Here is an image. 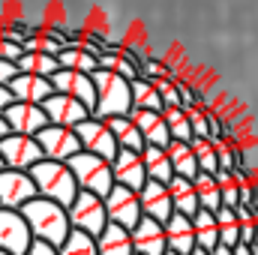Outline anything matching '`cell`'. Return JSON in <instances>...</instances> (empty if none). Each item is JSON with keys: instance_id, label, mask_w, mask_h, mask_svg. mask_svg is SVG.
Masks as SVG:
<instances>
[{"instance_id": "cell-33", "label": "cell", "mask_w": 258, "mask_h": 255, "mask_svg": "<svg viewBox=\"0 0 258 255\" xmlns=\"http://www.w3.org/2000/svg\"><path fill=\"white\" fill-rule=\"evenodd\" d=\"M189 147H192L195 165H198V171H201V174H216V171H219V165H216V147H213V141L192 138V141H189Z\"/></svg>"}, {"instance_id": "cell-49", "label": "cell", "mask_w": 258, "mask_h": 255, "mask_svg": "<svg viewBox=\"0 0 258 255\" xmlns=\"http://www.w3.org/2000/svg\"><path fill=\"white\" fill-rule=\"evenodd\" d=\"M0 171H3V162H0Z\"/></svg>"}, {"instance_id": "cell-37", "label": "cell", "mask_w": 258, "mask_h": 255, "mask_svg": "<svg viewBox=\"0 0 258 255\" xmlns=\"http://www.w3.org/2000/svg\"><path fill=\"white\" fill-rule=\"evenodd\" d=\"M141 78H147V81L174 78V72H171V66L165 63V60H159V57H144V63H141Z\"/></svg>"}, {"instance_id": "cell-21", "label": "cell", "mask_w": 258, "mask_h": 255, "mask_svg": "<svg viewBox=\"0 0 258 255\" xmlns=\"http://www.w3.org/2000/svg\"><path fill=\"white\" fill-rule=\"evenodd\" d=\"M141 162H144V174L147 180H156V183H168L174 177L171 171V162H168V153L165 147H153V144H144L141 150Z\"/></svg>"}, {"instance_id": "cell-9", "label": "cell", "mask_w": 258, "mask_h": 255, "mask_svg": "<svg viewBox=\"0 0 258 255\" xmlns=\"http://www.w3.org/2000/svg\"><path fill=\"white\" fill-rule=\"evenodd\" d=\"M105 201V216L111 225H120L132 231L141 219V204H138V192L123 189V186H111V192L102 198Z\"/></svg>"}, {"instance_id": "cell-45", "label": "cell", "mask_w": 258, "mask_h": 255, "mask_svg": "<svg viewBox=\"0 0 258 255\" xmlns=\"http://www.w3.org/2000/svg\"><path fill=\"white\" fill-rule=\"evenodd\" d=\"M9 135V126H6V120H3V114H0V141Z\"/></svg>"}, {"instance_id": "cell-5", "label": "cell", "mask_w": 258, "mask_h": 255, "mask_svg": "<svg viewBox=\"0 0 258 255\" xmlns=\"http://www.w3.org/2000/svg\"><path fill=\"white\" fill-rule=\"evenodd\" d=\"M66 216H69V228L75 231H84L90 237H99L102 228L108 225V216H105V201L99 195H90V192H78L72 198V204L66 207Z\"/></svg>"}, {"instance_id": "cell-27", "label": "cell", "mask_w": 258, "mask_h": 255, "mask_svg": "<svg viewBox=\"0 0 258 255\" xmlns=\"http://www.w3.org/2000/svg\"><path fill=\"white\" fill-rule=\"evenodd\" d=\"M105 126L111 129V135H114L117 147H123V150H135V153H141V150H144L141 132L132 126V120H129V117H108V120H105Z\"/></svg>"}, {"instance_id": "cell-13", "label": "cell", "mask_w": 258, "mask_h": 255, "mask_svg": "<svg viewBox=\"0 0 258 255\" xmlns=\"http://www.w3.org/2000/svg\"><path fill=\"white\" fill-rule=\"evenodd\" d=\"M42 111H45L48 126H66V129H75L81 120L90 117V111H87L81 102L69 99L63 93H51V96L42 102Z\"/></svg>"}, {"instance_id": "cell-15", "label": "cell", "mask_w": 258, "mask_h": 255, "mask_svg": "<svg viewBox=\"0 0 258 255\" xmlns=\"http://www.w3.org/2000/svg\"><path fill=\"white\" fill-rule=\"evenodd\" d=\"M111 177H114V186H123V189L138 192L144 186L147 174H144V162H141V153L135 150H117L114 159H111Z\"/></svg>"}, {"instance_id": "cell-1", "label": "cell", "mask_w": 258, "mask_h": 255, "mask_svg": "<svg viewBox=\"0 0 258 255\" xmlns=\"http://www.w3.org/2000/svg\"><path fill=\"white\" fill-rule=\"evenodd\" d=\"M30 228V237L33 240H42V243H51L54 249L66 240V234L72 231L69 228V216H66V207L54 204V201H45V198H30L21 210H18Z\"/></svg>"}, {"instance_id": "cell-20", "label": "cell", "mask_w": 258, "mask_h": 255, "mask_svg": "<svg viewBox=\"0 0 258 255\" xmlns=\"http://www.w3.org/2000/svg\"><path fill=\"white\" fill-rule=\"evenodd\" d=\"M132 120V126L141 132V141L144 144H153V147H168V129H165V120H162V111H138L132 108L126 114Z\"/></svg>"}, {"instance_id": "cell-41", "label": "cell", "mask_w": 258, "mask_h": 255, "mask_svg": "<svg viewBox=\"0 0 258 255\" xmlns=\"http://www.w3.org/2000/svg\"><path fill=\"white\" fill-rule=\"evenodd\" d=\"M18 75V69H15V63H9V60H0V84L6 87L12 78Z\"/></svg>"}, {"instance_id": "cell-43", "label": "cell", "mask_w": 258, "mask_h": 255, "mask_svg": "<svg viewBox=\"0 0 258 255\" xmlns=\"http://www.w3.org/2000/svg\"><path fill=\"white\" fill-rule=\"evenodd\" d=\"M231 255H252V249L246 243H237V246H231Z\"/></svg>"}, {"instance_id": "cell-38", "label": "cell", "mask_w": 258, "mask_h": 255, "mask_svg": "<svg viewBox=\"0 0 258 255\" xmlns=\"http://www.w3.org/2000/svg\"><path fill=\"white\" fill-rule=\"evenodd\" d=\"M186 117H189V132H192V138H204V141H210L207 108H189V111H186Z\"/></svg>"}, {"instance_id": "cell-19", "label": "cell", "mask_w": 258, "mask_h": 255, "mask_svg": "<svg viewBox=\"0 0 258 255\" xmlns=\"http://www.w3.org/2000/svg\"><path fill=\"white\" fill-rule=\"evenodd\" d=\"M162 231H165V246H168V252L189 255L195 249V234H192V219H189V216L171 213V216L162 222Z\"/></svg>"}, {"instance_id": "cell-6", "label": "cell", "mask_w": 258, "mask_h": 255, "mask_svg": "<svg viewBox=\"0 0 258 255\" xmlns=\"http://www.w3.org/2000/svg\"><path fill=\"white\" fill-rule=\"evenodd\" d=\"M75 135H78V144H81L84 153H93V156H99L105 162H111L114 153L120 150L117 141H114V135H111V129L105 126V120H99V117L81 120L75 126Z\"/></svg>"}, {"instance_id": "cell-34", "label": "cell", "mask_w": 258, "mask_h": 255, "mask_svg": "<svg viewBox=\"0 0 258 255\" xmlns=\"http://www.w3.org/2000/svg\"><path fill=\"white\" fill-rule=\"evenodd\" d=\"M216 186H219V198H222V207H237L240 204V177L234 171H216Z\"/></svg>"}, {"instance_id": "cell-30", "label": "cell", "mask_w": 258, "mask_h": 255, "mask_svg": "<svg viewBox=\"0 0 258 255\" xmlns=\"http://www.w3.org/2000/svg\"><path fill=\"white\" fill-rule=\"evenodd\" d=\"M129 96H132V108L138 111H162V99L147 78H135L129 84Z\"/></svg>"}, {"instance_id": "cell-48", "label": "cell", "mask_w": 258, "mask_h": 255, "mask_svg": "<svg viewBox=\"0 0 258 255\" xmlns=\"http://www.w3.org/2000/svg\"><path fill=\"white\" fill-rule=\"evenodd\" d=\"M0 255H9V252H3V249H0Z\"/></svg>"}, {"instance_id": "cell-7", "label": "cell", "mask_w": 258, "mask_h": 255, "mask_svg": "<svg viewBox=\"0 0 258 255\" xmlns=\"http://www.w3.org/2000/svg\"><path fill=\"white\" fill-rule=\"evenodd\" d=\"M39 159H42V150H39L36 138H30V135H15V132H9V135L0 141V162H3V168L30 171Z\"/></svg>"}, {"instance_id": "cell-46", "label": "cell", "mask_w": 258, "mask_h": 255, "mask_svg": "<svg viewBox=\"0 0 258 255\" xmlns=\"http://www.w3.org/2000/svg\"><path fill=\"white\" fill-rule=\"evenodd\" d=\"M189 255H210V252H204V249H198V246H195V249H192Z\"/></svg>"}, {"instance_id": "cell-12", "label": "cell", "mask_w": 258, "mask_h": 255, "mask_svg": "<svg viewBox=\"0 0 258 255\" xmlns=\"http://www.w3.org/2000/svg\"><path fill=\"white\" fill-rule=\"evenodd\" d=\"M30 198H36V189L27 171H12V168L0 171V207L21 210Z\"/></svg>"}, {"instance_id": "cell-23", "label": "cell", "mask_w": 258, "mask_h": 255, "mask_svg": "<svg viewBox=\"0 0 258 255\" xmlns=\"http://www.w3.org/2000/svg\"><path fill=\"white\" fill-rule=\"evenodd\" d=\"M96 252L99 255H135L132 252V237L120 225H105L102 234L96 237Z\"/></svg>"}, {"instance_id": "cell-36", "label": "cell", "mask_w": 258, "mask_h": 255, "mask_svg": "<svg viewBox=\"0 0 258 255\" xmlns=\"http://www.w3.org/2000/svg\"><path fill=\"white\" fill-rule=\"evenodd\" d=\"M60 48H63V45H60L51 33H45V27H39V33H33V36L24 39V51H36V54H51V57H57Z\"/></svg>"}, {"instance_id": "cell-14", "label": "cell", "mask_w": 258, "mask_h": 255, "mask_svg": "<svg viewBox=\"0 0 258 255\" xmlns=\"http://www.w3.org/2000/svg\"><path fill=\"white\" fill-rule=\"evenodd\" d=\"M3 120H6L9 132H15V135H30V138H36V132H42V129L48 126L42 105H27V102H12V105L3 111Z\"/></svg>"}, {"instance_id": "cell-11", "label": "cell", "mask_w": 258, "mask_h": 255, "mask_svg": "<svg viewBox=\"0 0 258 255\" xmlns=\"http://www.w3.org/2000/svg\"><path fill=\"white\" fill-rule=\"evenodd\" d=\"M30 228L18 210L0 207V249L9 255H24L30 246Z\"/></svg>"}, {"instance_id": "cell-3", "label": "cell", "mask_w": 258, "mask_h": 255, "mask_svg": "<svg viewBox=\"0 0 258 255\" xmlns=\"http://www.w3.org/2000/svg\"><path fill=\"white\" fill-rule=\"evenodd\" d=\"M93 90H96V105L90 117L108 120V117H126L132 111V96H129V81H123L114 72L96 69L93 75Z\"/></svg>"}, {"instance_id": "cell-39", "label": "cell", "mask_w": 258, "mask_h": 255, "mask_svg": "<svg viewBox=\"0 0 258 255\" xmlns=\"http://www.w3.org/2000/svg\"><path fill=\"white\" fill-rule=\"evenodd\" d=\"M24 54V48H21V42H15L3 27H0V60H9V63H15L18 57Z\"/></svg>"}, {"instance_id": "cell-26", "label": "cell", "mask_w": 258, "mask_h": 255, "mask_svg": "<svg viewBox=\"0 0 258 255\" xmlns=\"http://www.w3.org/2000/svg\"><path fill=\"white\" fill-rule=\"evenodd\" d=\"M192 189L195 198H198V210H210L216 213L222 207V198H219V186H216V177L213 174H195L192 177Z\"/></svg>"}, {"instance_id": "cell-8", "label": "cell", "mask_w": 258, "mask_h": 255, "mask_svg": "<svg viewBox=\"0 0 258 255\" xmlns=\"http://www.w3.org/2000/svg\"><path fill=\"white\" fill-rule=\"evenodd\" d=\"M36 144L42 150V159H54V162H69L75 153H81L75 129L66 126H45L42 132H36Z\"/></svg>"}, {"instance_id": "cell-31", "label": "cell", "mask_w": 258, "mask_h": 255, "mask_svg": "<svg viewBox=\"0 0 258 255\" xmlns=\"http://www.w3.org/2000/svg\"><path fill=\"white\" fill-rule=\"evenodd\" d=\"M213 219H216V228H219V243L222 246H237L240 243V225H237V216H234V210L231 207H219L216 213H213Z\"/></svg>"}, {"instance_id": "cell-42", "label": "cell", "mask_w": 258, "mask_h": 255, "mask_svg": "<svg viewBox=\"0 0 258 255\" xmlns=\"http://www.w3.org/2000/svg\"><path fill=\"white\" fill-rule=\"evenodd\" d=\"M12 102H15V99H12L9 87H3V84H0V114H3V111H6V108L12 105Z\"/></svg>"}, {"instance_id": "cell-17", "label": "cell", "mask_w": 258, "mask_h": 255, "mask_svg": "<svg viewBox=\"0 0 258 255\" xmlns=\"http://www.w3.org/2000/svg\"><path fill=\"white\" fill-rule=\"evenodd\" d=\"M129 237H132V252L135 255H165V249H168L162 225L147 219V216L138 219V225L129 231Z\"/></svg>"}, {"instance_id": "cell-16", "label": "cell", "mask_w": 258, "mask_h": 255, "mask_svg": "<svg viewBox=\"0 0 258 255\" xmlns=\"http://www.w3.org/2000/svg\"><path fill=\"white\" fill-rule=\"evenodd\" d=\"M138 204H141V216H147L159 225L174 213L171 198H168V186L156 183V180H144V186L138 189Z\"/></svg>"}, {"instance_id": "cell-22", "label": "cell", "mask_w": 258, "mask_h": 255, "mask_svg": "<svg viewBox=\"0 0 258 255\" xmlns=\"http://www.w3.org/2000/svg\"><path fill=\"white\" fill-rule=\"evenodd\" d=\"M165 186H168V198H171L174 213H180V216H195V213H198V198H195L192 180H186V177H171Z\"/></svg>"}, {"instance_id": "cell-40", "label": "cell", "mask_w": 258, "mask_h": 255, "mask_svg": "<svg viewBox=\"0 0 258 255\" xmlns=\"http://www.w3.org/2000/svg\"><path fill=\"white\" fill-rule=\"evenodd\" d=\"M24 255H57V249L51 246V243H42V240H30V246H27V252Z\"/></svg>"}, {"instance_id": "cell-18", "label": "cell", "mask_w": 258, "mask_h": 255, "mask_svg": "<svg viewBox=\"0 0 258 255\" xmlns=\"http://www.w3.org/2000/svg\"><path fill=\"white\" fill-rule=\"evenodd\" d=\"M6 87H9V93H12V99H15V102H27V105H42V102L54 93L48 78L24 75V72H18Z\"/></svg>"}, {"instance_id": "cell-32", "label": "cell", "mask_w": 258, "mask_h": 255, "mask_svg": "<svg viewBox=\"0 0 258 255\" xmlns=\"http://www.w3.org/2000/svg\"><path fill=\"white\" fill-rule=\"evenodd\" d=\"M57 255H99L96 252V237L84 234V231H69L66 240L57 246Z\"/></svg>"}, {"instance_id": "cell-28", "label": "cell", "mask_w": 258, "mask_h": 255, "mask_svg": "<svg viewBox=\"0 0 258 255\" xmlns=\"http://www.w3.org/2000/svg\"><path fill=\"white\" fill-rule=\"evenodd\" d=\"M54 60H57V69H72V72H84V75H93V72H96V57L87 54V51L78 48V45L60 48Z\"/></svg>"}, {"instance_id": "cell-29", "label": "cell", "mask_w": 258, "mask_h": 255, "mask_svg": "<svg viewBox=\"0 0 258 255\" xmlns=\"http://www.w3.org/2000/svg\"><path fill=\"white\" fill-rule=\"evenodd\" d=\"M15 69L24 72V75H36V78H51L57 72V60L51 54H36V51H24L18 60H15Z\"/></svg>"}, {"instance_id": "cell-35", "label": "cell", "mask_w": 258, "mask_h": 255, "mask_svg": "<svg viewBox=\"0 0 258 255\" xmlns=\"http://www.w3.org/2000/svg\"><path fill=\"white\" fill-rule=\"evenodd\" d=\"M162 120H165V129H168V138H171V141H192L186 111H180V108H165V111H162Z\"/></svg>"}, {"instance_id": "cell-44", "label": "cell", "mask_w": 258, "mask_h": 255, "mask_svg": "<svg viewBox=\"0 0 258 255\" xmlns=\"http://www.w3.org/2000/svg\"><path fill=\"white\" fill-rule=\"evenodd\" d=\"M210 255H231V249H228V246H222V243H219V246H213V249H210Z\"/></svg>"}, {"instance_id": "cell-47", "label": "cell", "mask_w": 258, "mask_h": 255, "mask_svg": "<svg viewBox=\"0 0 258 255\" xmlns=\"http://www.w3.org/2000/svg\"><path fill=\"white\" fill-rule=\"evenodd\" d=\"M165 255H177V252H168V249H165Z\"/></svg>"}, {"instance_id": "cell-24", "label": "cell", "mask_w": 258, "mask_h": 255, "mask_svg": "<svg viewBox=\"0 0 258 255\" xmlns=\"http://www.w3.org/2000/svg\"><path fill=\"white\" fill-rule=\"evenodd\" d=\"M165 153H168V162H171L174 177H186V180H192L195 174H198V165H195V156H192L189 141H168Z\"/></svg>"}, {"instance_id": "cell-25", "label": "cell", "mask_w": 258, "mask_h": 255, "mask_svg": "<svg viewBox=\"0 0 258 255\" xmlns=\"http://www.w3.org/2000/svg\"><path fill=\"white\" fill-rule=\"evenodd\" d=\"M192 219V234H195V246L210 252L213 246H219V228H216V219L210 210H198Z\"/></svg>"}, {"instance_id": "cell-4", "label": "cell", "mask_w": 258, "mask_h": 255, "mask_svg": "<svg viewBox=\"0 0 258 255\" xmlns=\"http://www.w3.org/2000/svg\"><path fill=\"white\" fill-rule=\"evenodd\" d=\"M69 171H72V177H75V186L78 192H90V195H99V198H105L111 186H114V177H111V162H105V159H99V156H93V153H75L69 162Z\"/></svg>"}, {"instance_id": "cell-2", "label": "cell", "mask_w": 258, "mask_h": 255, "mask_svg": "<svg viewBox=\"0 0 258 255\" xmlns=\"http://www.w3.org/2000/svg\"><path fill=\"white\" fill-rule=\"evenodd\" d=\"M27 174H30V180H33L36 198H45V201L60 204V207H69V204H72V198L78 195L75 177H72V171H69V165H66V162L39 159Z\"/></svg>"}, {"instance_id": "cell-10", "label": "cell", "mask_w": 258, "mask_h": 255, "mask_svg": "<svg viewBox=\"0 0 258 255\" xmlns=\"http://www.w3.org/2000/svg\"><path fill=\"white\" fill-rule=\"evenodd\" d=\"M51 90L54 93H63L69 99L81 102L90 114H93V105H96V90H93V78L84 75V72H72V69H57L51 78Z\"/></svg>"}]
</instances>
